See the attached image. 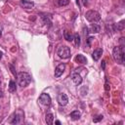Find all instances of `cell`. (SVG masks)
Instances as JSON below:
<instances>
[{
	"label": "cell",
	"instance_id": "cell-1",
	"mask_svg": "<svg viewBox=\"0 0 125 125\" xmlns=\"http://www.w3.org/2000/svg\"><path fill=\"white\" fill-rule=\"evenodd\" d=\"M112 57L118 63H124V49L122 46H116L112 50Z\"/></svg>",
	"mask_w": 125,
	"mask_h": 125
},
{
	"label": "cell",
	"instance_id": "cell-2",
	"mask_svg": "<svg viewBox=\"0 0 125 125\" xmlns=\"http://www.w3.org/2000/svg\"><path fill=\"white\" fill-rule=\"evenodd\" d=\"M31 81V76L27 72H20L18 75V82L21 87H26Z\"/></svg>",
	"mask_w": 125,
	"mask_h": 125
},
{
	"label": "cell",
	"instance_id": "cell-3",
	"mask_svg": "<svg viewBox=\"0 0 125 125\" xmlns=\"http://www.w3.org/2000/svg\"><path fill=\"white\" fill-rule=\"evenodd\" d=\"M85 18L88 21L90 22H96V21H99L101 20V15L99 12L97 11H94V10H90L88 12H86L85 14Z\"/></svg>",
	"mask_w": 125,
	"mask_h": 125
},
{
	"label": "cell",
	"instance_id": "cell-4",
	"mask_svg": "<svg viewBox=\"0 0 125 125\" xmlns=\"http://www.w3.org/2000/svg\"><path fill=\"white\" fill-rule=\"evenodd\" d=\"M58 55L62 59H68L70 57V49L67 46H61L58 49Z\"/></svg>",
	"mask_w": 125,
	"mask_h": 125
},
{
	"label": "cell",
	"instance_id": "cell-5",
	"mask_svg": "<svg viewBox=\"0 0 125 125\" xmlns=\"http://www.w3.org/2000/svg\"><path fill=\"white\" fill-rule=\"evenodd\" d=\"M23 117V112L21 110H18L17 112H15L12 116H11V119H10V123L12 124H18L21 122V118Z\"/></svg>",
	"mask_w": 125,
	"mask_h": 125
},
{
	"label": "cell",
	"instance_id": "cell-6",
	"mask_svg": "<svg viewBox=\"0 0 125 125\" xmlns=\"http://www.w3.org/2000/svg\"><path fill=\"white\" fill-rule=\"evenodd\" d=\"M38 102H39L41 104L45 105V106H49V105L51 104V97H50L48 94L43 93V94L40 95V97H39V99H38Z\"/></svg>",
	"mask_w": 125,
	"mask_h": 125
},
{
	"label": "cell",
	"instance_id": "cell-7",
	"mask_svg": "<svg viewBox=\"0 0 125 125\" xmlns=\"http://www.w3.org/2000/svg\"><path fill=\"white\" fill-rule=\"evenodd\" d=\"M57 100H58L59 104L62 105V106L65 105V104H67V102H68V98H67V96H66L64 93H60V94L58 95Z\"/></svg>",
	"mask_w": 125,
	"mask_h": 125
},
{
	"label": "cell",
	"instance_id": "cell-8",
	"mask_svg": "<svg viewBox=\"0 0 125 125\" xmlns=\"http://www.w3.org/2000/svg\"><path fill=\"white\" fill-rule=\"evenodd\" d=\"M64 69H65V64L64 63H60L57 67H56V69H55V77H60L62 73H63V71H64Z\"/></svg>",
	"mask_w": 125,
	"mask_h": 125
},
{
	"label": "cell",
	"instance_id": "cell-9",
	"mask_svg": "<svg viewBox=\"0 0 125 125\" xmlns=\"http://www.w3.org/2000/svg\"><path fill=\"white\" fill-rule=\"evenodd\" d=\"M71 78H72L73 83H74L76 86H78V85H80V84L82 83V77H81V75H80L79 73L73 72L72 75H71Z\"/></svg>",
	"mask_w": 125,
	"mask_h": 125
},
{
	"label": "cell",
	"instance_id": "cell-10",
	"mask_svg": "<svg viewBox=\"0 0 125 125\" xmlns=\"http://www.w3.org/2000/svg\"><path fill=\"white\" fill-rule=\"evenodd\" d=\"M20 4H21V6L23 7L24 9H31V8H33V6H34V3H33L32 1H28V0H21Z\"/></svg>",
	"mask_w": 125,
	"mask_h": 125
},
{
	"label": "cell",
	"instance_id": "cell-11",
	"mask_svg": "<svg viewBox=\"0 0 125 125\" xmlns=\"http://www.w3.org/2000/svg\"><path fill=\"white\" fill-rule=\"evenodd\" d=\"M102 54H103V49H101V48H98V49H96V50H94V52H93V54H92V57H93V59H94V61H99L100 60V58L102 57Z\"/></svg>",
	"mask_w": 125,
	"mask_h": 125
},
{
	"label": "cell",
	"instance_id": "cell-12",
	"mask_svg": "<svg viewBox=\"0 0 125 125\" xmlns=\"http://www.w3.org/2000/svg\"><path fill=\"white\" fill-rule=\"evenodd\" d=\"M113 27H114V31H116V30H118V31L123 30L124 27H125V21L122 20V21H120L119 22L113 24Z\"/></svg>",
	"mask_w": 125,
	"mask_h": 125
},
{
	"label": "cell",
	"instance_id": "cell-13",
	"mask_svg": "<svg viewBox=\"0 0 125 125\" xmlns=\"http://www.w3.org/2000/svg\"><path fill=\"white\" fill-rule=\"evenodd\" d=\"M74 61H75L76 62H78V63H86V62H87V59H86L83 55H81V54H78V55L74 58Z\"/></svg>",
	"mask_w": 125,
	"mask_h": 125
},
{
	"label": "cell",
	"instance_id": "cell-14",
	"mask_svg": "<svg viewBox=\"0 0 125 125\" xmlns=\"http://www.w3.org/2000/svg\"><path fill=\"white\" fill-rule=\"evenodd\" d=\"M89 30H90V32H92V33H98V32H100V30H101V26H100L99 24L92 23L91 26H90V28H89Z\"/></svg>",
	"mask_w": 125,
	"mask_h": 125
},
{
	"label": "cell",
	"instance_id": "cell-15",
	"mask_svg": "<svg viewBox=\"0 0 125 125\" xmlns=\"http://www.w3.org/2000/svg\"><path fill=\"white\" fill-rule=\"evenodd\" d=\"M81 116V113L78 111V110H73L71 113H70V118L72 120H78Z\"/></svg>",
	"mask_w": 125,
	"mask_h": 125
},
{
	"label": "cell",
	"instance_id": "cell-16",
	"mask_svg": "<svg viewBox=\"0 0 125 125\" xmlns=\"http://www.w3.org/2000/svg\"><path fill=\"white\" fill-rule=\"evenodd\" d=\"M45 120H46V123L51 125L53 123V120H54V115L52 113H47L46 114V117H45Z\"/></svg>",
	"mask_w": 125,
	"mask_h": 125
},
{
	"label": "cell",
	"instance_id": "cell-17",
	"mask_svg": "<svg viewBox=\"0 0 125 125\" xmlns=\"http://www.w3.org/2000/svg\"><path fill=\"white\" fill-rule=\"evenodd\" d=\"M63 36H64V39H65V40H67V41H73V35H72L69 31L65 30V31L63 32Z\"/></svg>",
	"mask_w": 125,
	"mask_h": 125
},
{
	"label": "cell",
	"instance_id": "cell-18",
	"mask_svg": "<svg viewBox=\"0 0 125 125\" xmlns=\"http://www.w3.org/2000/svg\"><path fill=\"white\" fill-rule=\"evenodd\" d=\"M16 90H17L16 82L13 81V80H11L10 83H9V91H10L11 93H14V92H16Z\"/></svg>",
	"mask_w": 125,
	"mask_h": 125
},
{
	"label": "cell",
	"instance_id": "cell-19",
	"mask_svg": "<svg viewBox=\"0 0 125 125\" xmlns=\"http://www.w3.org/2000/svg\"><path fill=\"white\" fill-rule=\"evenodd\" d=\"M73 40H74V45L76 47H79V45H80V35L78 33H75L73 35Z\"/></svg>",
	"mask_w": 125,
	"mask_h": 125
},
{
	"label": "cell",
	"instance_id": "cell-20",
	"mask_svg": "<svg viewBox=\"0 0 125 125\" xmlns=\"http://www.w3.org/2000/svg\"><path fill=\"white\" fill-rule=\"evenodd\" d=\"M59 6H66L69 4V0H58Z\"/></svg>",
	"mask_w": 125,
	"mask_h": 125
},
{
	"label": "cell",
	"instance_id": "cell-21",
	"mask_svg": "<svg viewBox=\"0 0 125 125\" xmlns=\"http://www.w3.org/2000/svg\"><path fill=\"white\" fill-rule=\"evenodd\" d=\"M103 118H104L103 115H98L96 118H93V121H94L95 123H97V122H100L101 120H103Z\"/></svg>",
	"mask_w": 125,
	"mask_h": 125
},
{
	"label": "cell",
	"instance_id": "cell-22",
	"mask_svg": "<svg viewBox=\"0 0 125 125\" xmlns=\"http://www.w3.org/2000/svg\"><path fill=\"white\" fill-rule=\"evenodd\" d=\"M93 39H94V38H93V37H89V38H88V39H87V43H88V45H89V46H90V45H91V41H92V40H93Z\"/></svg>",
	"mask_w": 125,
	"mask_h": 125
},
{
	"label": "cell",
	"instance_id": "cell-23",
	"mask_svg": "<svg viewBox=\"0 0 125 125\" xmlns=\"http://www.w3.org/2000/svg\"><path fill=\"white\" fill-rule=\"evenodd\" d=\"M10 67H11V69H12V72H13V74L16 76V75H17V73H16V71H15V68H14V66H13V65H10Z\"/></svg>",
	"mask_w": 125,
	"mask_h": 125
},
{
	"label": "cell",
	"instance_id": "cell-24",
	"mask_svg": "<svg viewBox=\"0 0 125 125\" xmlns=\"http://www.w3.org/2000/svg\"><path fill=\"white\" fill-rule=\"evenodd\" d=\"M104 89H105L106 91H108V90H109V85H108L107 83H105V84H104Z\"/></svg>",
	"mask_w": 125,
	"mask_h": 125
},
{
	"label": "cell",
	"instance_id": "cell-25",
	"mask_svg": "<svg viewBox=\"0 0 125 125\" xmlns=\"http://www.w3.org/2000/svg\"><path fill=\"white\" fill-rule=\"evenodd\" d=\"M102 66H103V69H104V66H105V61H103V62H102Z\"/></svg>",
	"mask_w": 125,
	"mask_h": 125
},
{
	"label": "cell",
	"instance_id": "cell-26",
	"mask_svg": "<svg viewBox=\"0 0 125 125\" xmlns=\"http://www.w3.org/2000/svg\"><path fill=\"white\" fill-rule=\"evenodd\" d=\"M82 2H83V5H84V6H86L88 1H87V0H82Z\"/></svg>",
	"mask_w": 125,
	"mask_h": 125
},
{
	"label": "cell",
	"instance_id": "cell-27",
	"mask_svg": "<svg viewBox=\"0 0 125 125\" xmlns=\"http://www.w3.org/2000/svg\"><path fill=\"white\" fill-rule=\"evenodd\" d=\"M55 123H56V124H58V125H60V124H61V122H60V121H59V120H57V121H56V122H55Z\"/></svg>",
	"mask_w": 125,
	"mask_h": 125
},
{
	"label": "cell",
	"instance_id": "cell-28",
	"mask_svg": "<svg viewBox=\"0 0 125 125\" xmlns=\"http://www.w3.org/2000/svg\"><path fill=\"white\" fill-rule=\"evenodd\" d=\"M2 56H3V53H2V52H0V59L2 58Z\"/></svg>",
	"mask_w": 125,
	"mask_h": 125
},
{
	"label": "cell",
	"instance_id": "cell-29",
	"mask_svg": "<svg viewBox=\"0 0 125 125\" xmlns=\"http://www.w3.org/2000/svg\"><path fill=\"white\" fill-rule=\"evenodd\" d=\"M76 3H77V4L79 5V1H78V0H76Z\"/></svg>",
	"mask_w": 125,
	"mask_h": 125
},
{
	"label": "cell",
	"instance_id": "cell-30",
	"mask_svg": "<svg viewBox=\"0 0 125 125\" xmlns=\"http://www.w3.org/2000/svg\"><path fill=\"white\" fill-rule=\"evenodd\" d=\"M1 35H2V32H1V29H0V37H1Z\"/></svg>",
	"mask_w": 125,
	"mask_h": 125
}]
</instances>
